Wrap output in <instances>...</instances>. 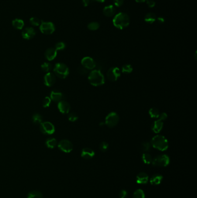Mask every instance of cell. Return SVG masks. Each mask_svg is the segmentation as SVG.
I'll return each instance as SVG.
<instances>
[{
  "instance_id": "ffe728a7",
  "label": "cell",
  "mask_w": 197,
  "mask_h": 198,
  "mask_svg": "<svg viewBox=\"0 0 197 198\" xmlns=\"http://www.w3.org/2000/svg\"><path fill=\"white\" fill-rule=\"evenodd\" d=\"M148 181V176L146 173L141 172L137 176V183L138 184H146Z\"/></svg>"
},
{
  "instance_id": "d6986e66",
  "label": "cell",
  "mask_w": 197,
  "mask_h": 198,
  "mask_svg": "<svg viewBox=\"0 0 197 198\" xmlns=\"http://www.w3.org/2000/svg\"><path fill=\"white\" fill-rule=\"evenodd\" d=\"M57 55V51L55 48H49L46 50L45 53V56L46 59L49 60L51 61L54 60Z\"/></svg>"
},
{
  "instance_id": "9a60e30c",
  "label": "cell",
  "mask_w": 197,
  "mask_h": 198,
  "mask_svg": "<svg viewBox=\"0 0 197 198\" xmlns=\"http://www.w3.org/2000/svg\"><path fill=\"white\" fill-rule=\"evenodd\" d=\"M95 155V152L92 149L90 148H84L81 152V156L85 159L89 160L92 159Z\"/></svg>"
},
{
  "instance_id": "3957f363",
  "label": "cell",
  "mask_w": 197,
  "mask_h": 198,
  "mask_svg": "<svg viewBox=\"0 0 197 198\" xmlns=\"http://www.w3.org/2000/svg\"><path fill=\"white\" fill-rule=\"evenodd\" d=\"M151 145L154 148L164 151L168 148V142L164 136L162 135H157L152 139Z\"/></svg>"
},
{
  "instance_id": "ac0fdd59",
  "label": "cell",
  "mask_w": 197,
  "mask_h": 198,
  "mask_svg": "<svg viewBox=\"0 0 197 198\" xmlns=\"http://www.w3.org/2000/svg\"><path fill=\"white\" fill-rule=\"evenodd\" d=\"M116 10L114 6L112 5H110L105 6L103 10V14L106 16H108V17H112L114 16L116 13Z\"/></svg>"
},
{
  "instance_id": "7402d4cb",
  "label": "cell",
  "mask_w": 197,
  "mask_h": 198,
  "mask_svg": "<svg viewBox=\"0 0 197 198\" xmlns=\"http://www.w3.org/2000/svg\"><path fill=\"white\" fill-rule=\"evenodd\" d=\"M45 144L48 148L50 149L54 148L57 146V140L54 138H49L46 140Z\"/></svg>"
},
{
  "instance_id": "f1b7e54d",
  "label": "cell",
  "mask_w": 197,
  "mask_h": 198,
  "mask_svg": "<svg viewBox=\"0 0 197 198\" xmlns=\"http://www.w3.org/2000/svg\"><path fill=\"white\" fill-rule=\"evenodd\" d=\"M133 71V68L130 64H125L122 67L121 71L124 74L131 73Z\"/></svg>"
},
{
  "instance_id": "bcb514c9",
  "label": "cell",
  "mask_w": 197,
  "mask_h": 198,
  "mask_svg": "<svg viewBox=\"0 0 197 198\" xmlns=\"http://www.w3.org/2000/svg\"><path fill=\"white\" fill-rule=\"evenodd\" d=\"M137 2H144L145 1H146V0H135Z\"/></svg>"
},
{
  "instance_id": "8992f818",
  "label": "cell",
  "mask_w": 197,
  "mask_h": 198,
  "mask_svg": "<svg viewBox=\"0 0 197 198\" xmlns=\"http://www.w3.org/2000/svg\"><path fill=\"white\" fill-rule=\"evenodd\" d=\"M119 122V116L115 112H111L106 116L105 124L109 128L115 127Z\"/></svg>"
},
{
  "instance_id": "e575fe53",
  "label": "cell",
  "mask_w": 197,
  "mask_h": 198,
  "mask_svg": "<svg viewBox=\"0 0 197 198\" xmlns=\"http://www.w3.org/2000/svg\"><path fill=\"white\" fill-rule=\"evenodd\" d=\"M30 22L32 25H33L34 26H39L41 24V22H40V19L37 17H31L30 19Z\"/></svg>"
},
{
  "instance_id": "cb8c5ba5",
  "label": "cell",
  "mask_w": 197,
  "mask_h": 198,
  "mask_svg": "<svg viewBox=\"0 0 197 198\" xmlns=\"http://www.w3.org/2000/svg\"><path fill=\"white\" fill-rule=\"evenodd\" d=\"M27 198H43V195L39 191L33 190L28 192Z\"/></svg>"
},
{
  "instance_id": "f546056e",
  "label": "cell",
  "mask_w": 197,
  "mask_h": 198,
  "mask_svg": "<svg viewBox=\"0 0 197 198\" xmlns=\"http://www.w3.org/2000/svg\"><path fill=\"white\" fill-rule=\"evenodd\" d=\"M150 147H151V144L148 142H144L141 147V150L143 153H145V152H148L150 149Z\"/></svg>"
},
{
  "instance_id": "52a82bcc",
  "label": "cell",
  "mask_w": 197,
  "mask_h": 198,
  "mask_svg": "<svg viewBox=\"0 0 197 198\" xmlns=\"http://www.w3.org/2000/svg\"><path fill=\"white\" fill-rule=\"evenodd\" d=\"M40 130L44 135H50L54 133V126L50 122H42L40 125Z\"/></svg>"
},
{
  "instance_id": "ba28073f",
  "label": "cell",
  "mask_w": 197,
  "mask_h": 198,
  "mask_svg": "<svg viewBox=\"0 0 197 198\" xmlns=\"http://www.w3.org/2000/svg\"><path fill=\"white\" fill-rule=\"evenodd\" d=\"M40 29L43 34L49 35L54 33L55 31V27L54 24L51 22H42L40 25Z\"/></svg>"
},
{
  "instance_id": "836d02e7",
  "label": "cell",
  "mask_w": 197,
  "mask_h": 198,
  "mask_svg": "<svg viewBox=\"0 0 197 198\" xmlns=\"http://www.w3.org/2000/svg\"><path fill=\"white\" fill-rule=\"evenodd\" d=\"M109 148V144L106 142H102L99 145V149L103 152H106Z\"/></svg>"
},
{
  "instance_id": "ab89813d",
  "label": "cell",
  "mask_w": 197,
  "mask_h": 198,
  "mask_svg": "<svg viewBox=\"0 0 197 198\" xmlns=\"http://www.w3.org/2000/svg\"><path fill=\"white\" fill-rule=\"evenodd\" d=\"M168 118V115L166 114V113L165 112H162L161 114H160V115L158 116V118L160 120L162 121H165Z\"/></svg>"
},
{
  "instance_id": "f35d334b",
  "label": "cell",
  "mask_w": 197,
  "mask_h": 198,
  "mask_svg": "<svg viewBox=\"0 0 197 198\" xmlns=\"http://www.w3.org/2000/svg\"><path fill=\"white\" fill-rule=\"evenodd\" d=\"M78 72L80 74L82 75H85L88 73V70L82 66L81 67L78 68Z\"/></svg>"
},
{
  "instance_id": "9c48e42d",
  "label": "cell",
  "mask_w": 197,
  "mask_h": 198,
  "mask_svg": "<svg viewBox=\"0 0 197 198\" xmlns=\"http://www.w3.org/2000/svg\"><path fill=\"white\" fill-rule=\"evenodd\" d=\"M121 75V71L117 67H112L107 72L108 79L112 81H116Z\"/></svg>"
},
{
  "instance_id": "4dcf8cb0",
  "label": "cell",
  "mask_w": 197,
  "mask_h": 198,
  "mask_svg": "<svg viewBox=\"0 0 197 198\" xmlns=\"http://www.w3.org/2000/svg\"><path fill=\"white\" fill-rule=\"evenodd\" d=\"M145 193L142 190H136L133 194L132 198H145Z\"/></svg>"
},
{
  "instance_id": "e0dca14e",
  "label": "cell",
  "mask_w": 197,
  "mask_h": 198,
  "mask_svg": "<svg viewBox=\"0 0 197 198\" xmlns=\"http://www.w3.org/2000/svg\"><path fill=\"white\" fill-rule=\"evenodd\" d=\"M163 126H164L163 122L160 119H158L157 121H155L154 123H153L152 126H151V130L154 133H158L162 129Z\"/></svg>"
},
{
  "instance_id": "83f0119b",
  "label": "cell",
  "mask_w": 197,
  "mask_h": 198,
  "mask_svg": "<svg viewBox=\"0 0 197 198\" xmlns=\"http://www.w3.org/2000/svg\"><path fill=\"white\" fill-rule=\"evenodd\" d=\"M148 114L151 118H158L160 115V111L156 108H151L148 111Z\"/></svg>"
},
{
  "instance_id": "7bdbcfd3",
  "label": "cell",
  "mask_w": 197,
  "mask_h": 198,
  "mask_svg": "<svg viewBox=\"0 0 197 198\" xmlns=\"http://www.w3.org/2000/svg\"><path fill=\"white\" fill-rule=\"evenodd\" d=\"M146 3L148 4V6L150 8H153L155 5V2L153 0H146Z\"/></svg>"
},
{
  "instance_id": "74e56055",
  "label": "cell",
  "mask_w": 197,
  "mask_h": 198,
  "mask_svg": "<svg viewBox=\"0 0 197 198\" xmlns=\"http://www.w3.org/2000/svg\"><path fill=\"white\" fill-rule=\"evenodd\" d=\"M51 100L49 97L45 98V99H44V100H43V106H44V107H45V108L49 107L50 105V103H51Z\"/></svg>"
},
{
  "instance_id": "277c9868",
  "label": "cell",
  "mask_w": 197,
  "mask_h": 198,
  "mask_svg": "<svg viewBox=\"0 0 197 198\" xmlns=\"http://www.w3.org/2000/svg\"><path fill=\"white\" fill-rule=\"evenodd\" d=\"M53 70L55 74L61 79H65L69 73V70L67 66L61 63L55 64Z\"/></svg>"
},
{
  "instance_id": "4316f807",
  "label": "cell",
  "mask_w": 197,
  "mask_h": 198,
  "mask_svg": "<svg viewBox=\"0 0 197 198\" xmlns=\"http://www.w3.org/2000/svg\"><path fill=\"white\" fill-rule=\"evenodd\" d=\"M32 121L33 123L35 125H41V123L42 122V117L40 114H35L33 115L32 117Z\"/></svg>"
},
{
  "instance_id": "30bf717a",
  "label": "cell",
  "mask_w": 197,
  "mask_h": 198,
  "mask_svg": "<svg viewBox=\"0 0 197 198\" xmlns=\"http://www.w3.org/2000/svg\"><path fill=\"white\" fill-rule=\"evenodd\" d=\"M58 148L65 153H69L73 150V144L68 140H62L57 144Z\"/></svg>"
},
{
  "instance_id": "b9f144b4",
  "label": "cell",
  "mask_w": 197,
  "mask_h": 198,
  "mask_svg": "<svg viewBox=\"0 0 197 198\" xmlns=\"http://www.w3.org/2000/svg\"><path fill=\"white\" fill-rule=\"evenodd\" d=\"M124 2V0H114V3L115 6L117 7L121 6Z\"/></svg>"
},
{
  "instance_id": "6da1fadb",
  "label": "cell",
  "mask_w": 197,
  "mask_h": 198,
  "mask_svg": "<svg viewBox=\"0 0 197 198\" xmlns=\"http://www.w3.org/2000/svg\"><path fill=\"white\" fill-rule=\"evenodd\" d=\"M113 23L116 28L122 30L129 25V16L125 13L120 12L114 16L113 19Z\"/></svg>"
},
{
  "instance_id": "d6a6232c",
  "label": "cell",
  "mask_w": 197,
  "mask_h": 198,
  "mask_svg": "<svg viewBox=\"0 0 197 198\" xmlns=\"http://www.w3.org/2000/svg\"><path fill=\"white\" fill-rule=\"evenodd\" d=\"M99 27V24L98 22H92L89 24L88 29L92 31H95L98 30Z\"/></svg>"
},
{
  "instance_id": "2e32d148",
  "label": "cell",
  "mask_w": 197,
  "mask_h": 198,
  "mask_svg": "<svg viewBox=\"0 0 197 198\" xmlns=\"http://www.w3.org/2000/svg\"><path fill=\"white\" fill-rule=\"evenodd\" d=\"M50 99L51 100L55 101V102H59L61 100H63L64 98V95L58 91H53L50 93Z\"/></svg>"
},
{
  "instance_id": "7dc6e473",
  "label": "cell",
  "mask_w": 197,
  "mask_h": 198,
  "mask_svg": "<svg viewBox=\"0 0 197 198\" xmlns=\"http://www.w3.org/2000/svg\"><path fill=\"white\" fill-rule=\"evenodd\" d=\"M96 1H98V2H103L105 1V0H95Z\"/></svg>"
},
{
  "instance_id": "484cf974",
  "label": "cell",
  "mask_w": 197,
  "mask_h": 198,
  "mask_svg": "<svg viewBox=\"0 0 197 198\" xmlns=\"http://www.w3.org/2000/svg\"><path fill=\"white\" fill-rule=\"evenodd\" d=\"M142 159L145 163L150 164L152 163L153 159L150 153H148V152H145L143 153L142 156Z\"/></svg>"
},
{
  "instance_id": "ee69618b",
  "label": "cell",
  "mask_w": 197,
  "mask_h": 198,
  "mask_svg": "<svg viewBox=\"0 0 197 198\" xmlns=\"http://www.w3.org/2000/svg\"><path fill=\"white\" fill-rule=\"evenodd\" d=\"M90 2V0H82V3L83 6H87Z\"/></svg>"
},
{
  "instance_id": "603a6c76",
  "label": "cell",
  "mask_w": 197,
  "mask_h": 198,
  "mask_svg": "<svg viewBox=\"0 0 197 198\" xmlns=\"http://www.w3.org/2000/svg\"><path fill=\"white\" fill-rule=\"evenodd\" d=\"M12 25L15 29L17 30H21L23 28L24 23L22 20L16 19L12 21Z\"/></svg>"
},
{
  "instance_id": "f6af8a7d",
  "label": "cell",
  "mask_w": 197,
  "mask_h": 198,
  "mask_svg": "<svg viewBox=\"0 0 197 198\" xmlns=\"http://www.w3.org/2000/svg\"><path fill=\"white\" fill-rule=\"evenodd\" d=\"M157 21L160 23H164L165 22V19L162 17H159L157 18Z\"/></svg>"
},
{
  "instance_id": "1f68e13d",
  "label": "cell",
  "mask_w": 197,
  "mask_h": 198,
  "mask_svg": "<svg viewBox=\"0 0 197 198\" xmlns=\"http://www.w3.org/2000/svg\"><path fill=\"white\" fill-rule=\"evenodd\" d=\"M41 68L44 72L48 73L52 69V65L50 63L45 62L41 65Z\"/></svg>"
},
{
  "instance_id": "8fae6325",
  "label": "cell",
  "mask_w": 197,
  "mask_h": 198,
  "mask_svg": "<svg viewBox=\"0 0 197 198\" xmlns=\"http://www.w3.org/2000/svg\"><path fill=\"white\" fill-rule=\"evenodd\" d=\"M81 64L83 67L89 70H93L96 68V63L94 59L91 57H85L81 61Z\"/></svg>"
},
{
  "instance_id": "44dd1931",
  "label": "cell",
  "mask_w": 197,
  "mask_h": 198,
  "mask_svg": "<svg viewBox=\"0 0 197 198\" xmlns=\"http://www.w3.org/2000/svg\"><path fill=\"white\" fill-rule=\"evenodd\" d=\"M163 179V177L162 175L159 174H155L153 175L150 179V183L152 185H159L161 183Z\"/></svg>"
},
{
  "instance_id": "d4e9b609",
  "label": "cell",
  "mask_w": 197,
  "mask_h": 198,
  "mask_svg": "<svg viewBox=\"0 0 197 198\" xmlns=\"http://www.w3.org/2000/svg\"><path fill=\"white\" fill-rule=\"evenodd\" d=\"M155 20L156 16L153 13H148L145 17V21L149 24L153 23L155 21Z\"/></svg>"
},
{
  "instance_id": "8d00e7d4",
  "label": "cell",
  "mask_w": 197,
  "mask_h": 198,
  "mask_svg": "<svg viewBox=\"0 0 197 198\" xmlns=\"http://www.w3.org/2000/svg\"><path fill=\"white\" fill-rule=\"evenodd\" d=\"M78 115L75 113V112H72V113H70L69 115H68V119L69 121L71 122H75L76 121V120H78Z\"/></svg>"
},
{
  "instance_id": "60d3db41",
  "label": "cell",
  "mask_w": 197,
  "mask_h": 198,
  "mask_svg": "<svg viewBox=\"0 0 197 198\" xmlns=\"http://www.w3.org/2000/svg\"><path fill=\"white\" fill-rule=\"evenodd\" d=\"M127 195V192L125 190H121L119 194V198H126Z\"/></svg>"
},
{
  "instance_id": "5b68a950",
  "label": "cell",
  "mask_w": 197,
  "mask_h": 198,
  "mask_svg": "<svg viewBox=\"0 0 197 198\" xmlns=\"http://www.w3.org/2000/svg\"><path fill=\"white\" fill-rule=\"evenodd\" d=\"M170 163L169 157L165 154L158 155L153 159L152 164L154 166L166 167Z\"/></svg>"
},
{
  "instance_id": "5bb4252c",
  "label": "cell",
  "mask_w": 197,
  "mask_h": 198,
  "mask_svg": "<svg viewBox=\"0 0 197 198\" xmlns=\"http://www.w3.org/2000/svg\"><path fill=\"white\" fill-rule=\"evenodd\" d=\"M22 37L26 40H31L36 34L35 30L32 27H27L22 32Z\"/></svg>"
},
{
  "instance_id": "4fadbf2b",
  "label": "cell",
  "mask_w": 197,
  "mask_h": 198,
  "mask_svg": "<svg viewBox=\"0 0 197 198\" xmlns=\"http://www.w3.org/2000/svg\"><path fill=\"white\" fill-rule=\"evenodd\" d=\"M56 82V78L54 74L48 73L44 77V84L47 86H52Z\"/></svg>"
},
{
  "instance_id": "7c38bea8",
  "label": "cell",
  "mask_w": 197,
  "mask_h": 198,
  "mask_svg": "<svg viewBox=\"0 0 197 198\" xmlns=\"http://www.w3.org/2000/svg\"><path fill=\"white\" fill-rule=\"evenodd\" d=\"M57 107L60 112L64 114H68L71 109L70 104L64 100L58 102Z\"/></svg>"
},
{
  "instance_id": "7a4b0ae2",
  "label": "cell",
  "mask_w": 197,
  "mask_h": 198,
  "mask_svg": "<svg viewBox=\"0 0 197 198\" xmlns=\"http://www.w3.org/2000/svg\"><path fill=\"white\" fill-rule=\"evenodd\" d=\"M88 79L90 84L94 86H99L105 83V77L98 70H94L91 71L89 75Z\"/></svg>"
},
{
  "instance_id": "d590c367",
  "label": "cell",
  "mask_w": 197,
  "mask_h": 198,
  "mask_svg": "<svg viewBox=\"0 0 197 198\" xmlns=\"http://www.w3.org/2000/svg\"><path fill=\"white\" fill-rule=\"evenodd\" d=\"M65 44L63 42H60V43H58L55 44V49L56 50H64L65 48Z\"/></svg>"
}]
</instances>
